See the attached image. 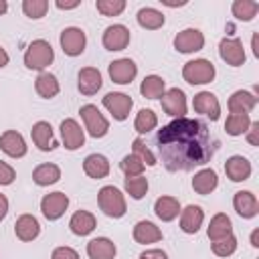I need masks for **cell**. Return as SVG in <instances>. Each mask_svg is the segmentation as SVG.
<instances>
[{
    "label": "cell",
    "mask_w": 259,
    "mask_h": 259,
    "mask_svg": "<svg viewBox=\"0 0 259 259\" xmlns=\"http://www.w3.org/2000/svg\"><path fill=\"white\" fill-rule=\"evenodd\" d=\"M156 125H158V117H156V113L152 109H140L138 111L136 121H134V127H136L138 134H148Z\"/></svg>",
    "instance_id": "cell-37"
},
{
    "label": "cell",
    "mask_w": 259,
    "mask_h": 259,
    "mask_svg": "<svg viewBox=\"0 0 259 259\" xmlns=\"http://www.w3.org/2000/svg\"><path fill=\"white\" fill-rule=\"evenodd\" d=\"M51 259H79V253L71 247H57L51 255Z\"/></svg>",
    "instance_id": "cell-45"
},
{
    "label": "cell",
    "mask_w": 259,
    "mask_h": 259,
    "mask_svg": "<svg viewBox=\"0 0 259 259\" xmlns=\"http://www.w3.org/2000/svg\"><path fill=\"white\" fill-rule=\"evenodd\" d=\"M69 227H71V231H73L75 235L85 237V235H89V233L95 229V217H93L89 210H77V212L71 217Z\"/></svg>",
    "instance_id": "cell-30"
},
{
    "label": "cell",
    "mask_w": 259,
    "mask_h": 259,
    "mask_svg": "<svg viewBox=\"0 0 259 259\" xmlns=\"http://www.w3.org/2000/svg\"><path fill=\"white\" fill-rule=\"evenodd\" d=\"M61 138L67 150H77L85 144V134L81 130V125L75 119H63L61 121Z\"/></svg>",
    "instance_id": "cell-17"
},
{
    "label": "cell",
    "mask_w": 259,
    "mask_h": 259,
    "mask_svg": "<svg viewBox=\"0 0 259 259\" xmlns=\"http://www.w3.org/2000/svg\"><path fill=\"white\" fill-rule=\"evenodd\" d=\"M164 91H166V81L162 77H158V75L144 77V81L140 85V93L144 97H148V99H158V97L164 95Z\"/></svg>",
    "instance_id": "cell-33"
},
{
    "label": "cell",
    "mask_w": 259,
    "mask_h": 259,
    "mask_svg": "<svg viewBox=\"0 0 259 259\" xmlns=\"http://www.w3.org/2000/svg\"><path fill=\"white\" fill-rule=\"evenodd\" d=\"M202 221H204V212L196 204H188L184 210H180V229L188 235L196 233L202 227Z\"/></svg>",
    "instance_id": "cell-21"
},
{
    "label": "cell",
    "mask_w": 259,
    "mask_h": 259,
    "mask_svg": "<svg viewBox=\"0 0 259 259\" xmlns=\"http://www.w3.org/2000/svg\"><path fill=\"white\" fill-rule=\"evenodd\" d=\"M119 168H121V172L125 174V178H130V176H142V172H144V162H142L136 154H127V156L119 162Z\"/></svg>",
    "instance_id": "cell-39"
},
{
    "label": "cell",
    "mask_w": 259,
    "mask_h": 259,
    "mask_svg": "<svg viewBox=\"0 0 259 259\" xmlns=\"http://www.w3.org/2000/svg\"><path fill=\"white\" fill-rule=\"evenodd\" d=\"M154 212H156L158 219H162L166 223L168 221H174L180 214V202L174 196H160L154 202Z\"/></svg>",
    "instance_id": "cell-28"
},
{
    "label": "cell",
    "mask_w": 259,
    "mask_h": 259,
    "mask_svg": "<svg viewBox=\"0 0 259 259\" xmlns=\"http://www.w3.org/2000/svg\"><path fill=\"white\" fill-rule=\"evenodd\" d=\"M231 10H233V16L235 18H239L243 22H249V20L255 18V14L259 10V4L253 2V0H235L233 6H231Z\"/></svg>",
    "instance_id": "cell-36"
},
{
    "label": "cell",
    "mask_w": 259,
    "mask_h": 259,
    "mask_svg": "<svg viewBox=\"0 0 259 259\" xmlns=\"http://www.w3.org/2000/svg\"><path fill=\"white\" fill-rule=\"evenodd\" d=\"M206 235L210 241H219L227 235H233V225H231V219L225 214V212H217L212 219H210V225L206 229Z\"/></svg>",
    "instance_id": "cell-29"
},
{
    "label": "cell",
    "mask_w": 259,
    "mask_h": 259,
    "mask_svg": "<svg viewBox=\"0 0 259 259\" xmlns=\"http://www.w3.org/2000/svg\"><path fill=\"white\" fill-rule=\"evenodd\" d=\"M138 24L142 26V28H148V30H156V28H160V26H164V14L160 12V10H156V8H140L138 10Z\"/></svg>",
    "instance_id": "cell-32"
},
{
    "label": "cell",
    "mask_w": 259,
    "mask_h": 259,
    "mask_svg": "<svg viewBox=\"0 0 259 259\" xmlns=\"http://www.w3.org/2000/svg\"><path fill=\"white\" fill-rule=\"evenodd\" d=\"M249 125H251L249 113H231L225 121V132L229 136H241L249 130Z\"/></svg>",
    "instance_id": "cell-35"
},
{
    "label": "cell",
    "mask_w": 259,
    "mask_h": 259,
    "mask_svg": "<svg viewBox=\"0 0 259 259\" xmlns=\"http://www.w3.org/2000/svg\"><path fill=\"white\" fill-rule=\"evenodd\" d=\"M30 134H32V142H34V146L38 150L51 152V150L57 148V142L53 138V127H51L49 121H36L32 125V130H30Z\"/></svg>",
    "instance_id": "cell-18"
},
{
    "label": "cell",
    "mask_w": 259,
    "mask_h": 259,
    "mask_svg": "<svg viewBox=\"0 0 259 259\" xmlns=\"http://www.w3.org/2000/svg\"><path fill=\"white\" fill-rule=\"evenodd\" d=\"M233 206H235L237 214L243 217V219H253V217H257V212H259L257 196H255L251 190H239V192H235V196H233Z\"/></svg>",
    "instance_id": "cell-16"
},
{
    "label": "cell",
    "mask_w": 259,
    "mask_h": 259,
    "mask_svg": "<svg viewBox=\"0 0 259 259\" xmlns=\"http://www.w3.org/2000/svg\"><path fill=\"white\" fill-rule=\"evenodd\" d=\"M67 206H69V196L65 192H51V194H45L40 200V210L49 221L61 219Z\"/></svg>",
    "instance_id": "cell-8"
},
{
    "label": "cell",
    "mask_w": 259,
    "mask_h": 259,
    "mask_svg": "<svg viewBox=\"0 0 259 259\" xmlns=\"http://www.w3.org/2000/svg\"><path fill=\"white\" fill-rule=\"evenodd\" d=\"M255 105H257V97L249 91H243V89L235 91L229 97V111L231 113H249L255 109Z\"/></svg>",
    "instance_id": "cell-25"
},
{
    "label": "cell",
    "mask_w": 259,
    "mask_h": 259,
    "mask_svg": "<svg viewBox=\"0 0 259 259\" xmlns=\"http://www.w3.org/2000/svg\"><path fill=\"white\" fill-rule=\"evenodd\" d=\"M247 140H249L251 146L259 144V121H251V125L247 130Z\"/></svg>",
    "instance_id": "cell-46"
},
{
    "label": "cell",
    "mask_w": 259,
    "mask_h": 259,
    "mask_svg": "<svg viewBox=\"0 0 259 259\" xmlns=\"http://www.w3.org/2000/svg\"><path fill=\"white\" fill-rule=\"evenodd\" d=\"M97 12H101L103 16H117L123 12L125 8V0H97L95 2Z\"/></svg>",
    "instance_id": "cell-41"
},
{
    "label": "cell",
    "mask_w": 259,
    "mask_h": 259,
    "mask_svg": "<svg viewBox=\"0 0 259 259\" xmlns=\"http://www.w3.org/2000/svg\"><path fill=\"white\" fill-rule=\"evenodd\" d=\"M6 212H8V198L4 194H0V221L6 217Z\"/></svg>",
    "instance_id": "cell-49"
},
{
    "label": "cell",
    "mask_w": 259,
    "mask_h": 259,
    "mask_svg": "<svg viewBox=\"0 0 259 259\" xmlns=\"http://www.w3.org/2000/svg\"><path fill=\"white\" fill-rule=\"evenodd\" d=\"M132 150H134V154L144 162V166H156L158 162H156V156L150 152V148L140 140V138H136L134 142H132Z\"/></svg>",
    "instance_id": "cell-43"
},
{
    "label": "cell",
    "mask_w": 259,
    "mask_h": 259,
    "mask_svg": "<svg viewBox=\"0 0 259 259\" xmlns=\"http://www.w3.org/2000/svg\"><path fill=\"white\" fill-rule=\"evenodd\" d=\"M219 184V178H217V172L210 170V168H202L194 174L192 178V188L194 192L198 194H210Z\"/></svg>",
    "instance_id": "cell-27"
},
{
    "label": "cell",
    "mask_w": 259,
    "mask_h": 259,
    "mask_svg": "<svg viewBox=\"0 0 259 259\" xmlns=\"http://www.w3.org/2000/svg\"><path fill=\"white\" fill-rule=\"evenodd\" d=\"M97 204L103 210V214L111 217V219H119L125 214L127 206H125V198L121 194L119 188L115 186H103L97 192Z\"/></svg>",
    "instance_id": "cell-3"
},
{
    "label": "cell",
    "mask_w": 259,
    "mask_h": 259,
    "mask_svg": "<svg viewBox=\"0 0 259 259\" xmlns=\"http://www.w3.org/2000/svg\"><path fill=\"white\" fill-rule=\"evenodd\" d=\"M204 47V34L198 28H184L174 36V49L178 53H196Z\"/></svg>",
    "instance_id": "cell-9"
},
{
    "label": "cell",
    "mask_w": 259,
    "mask_h": 259,
    "mask_svg": "<svg viewBox=\"0 0 259 259\" xmlns=\"http://www.w3.org/2000/svg\"><path fill=\"white\" fill-rule=\"evenodd\" d=\"M6 65H8V53L0 47V69H2V67H6Z\"/></svg>",
    "instance_id": "cell-50"
},
{
    "label": "cell",
    "mask_w": 259,
    "mask_h": 259,
    "mask_svg": "<svg viewBox=\"0 0 259 259\" xmlns=\"http://www.w3.org/2000/svg\"><path fill=\"white\" fill-rule=\"evenodd\" d=\"M55 4H57V8H61V10H71V8H77V6H79V0H73V2H65V0H57Z\"/></svg>",
    "instance_id": "cell-48"
},
{
    "label": "cell",
    "mask_w": 259,
    "mask_h": 259,
    "mask_svg": "<svg viewBox=\"0 0 259 259\" xmlns=\"http://www.w3.org/2000/svg\"><path fill=\"white\" fill-rule=\"evenodd\" d=\"M85 42H87V36L81 28L77 26H69L61 32V49L65 55L69 57H77L85 51Z\"/></svg>",
    "instance_id": "cell-6"
},
{
    "label": "cell",
    "mask_w": 259,
    "mask_h": 259,
    "mask_svg": "<svg viewBox=\"0 0 259 259\" xmlns=\"http://www.w3.org/2000/svg\"><path fill=\"white\" fill-rule=\"evenodd\" d=\"M6 8H8V4H6L4 0H0V14H4V12H6Z\"/></svg>",
    "instance_id": "cell-53"
},
{
    "label": "cell",
    "mask_w": 259,
    "mask_h": 259,
    "mask_svg": "<svg viewBox=\"0 0 259 259\" xmlns=\"http://www.w3.org/2000/svg\"><path fill=\"white\" fill-rule=\"evenodd\" d=\"M251 245H253V247H259V229H255V231L251 233Z\"/></svg>",
    "instance_id": "cell-51"
},
{
    "label": "cell",
    "mask_w": 259,
    "mask_h": 259,
    "mask_svg": "<svg viewBox=\"0 0 259 259\" xmlns=\"http://www.w3.org/2000/svg\"><path fill=\"white\" fill-rule=\"evenodd\" d=\"M79 113H81V119H83V123H85V130L89 132L91 138H103V136L107 134L109 121L101 115V111H99L95 105L87 103V105H83V107L79 109Z\"/></svg>",
    "instance_id": "cell-5"
},
{
    "label": "cell",
    "mask_w": 259,
    "mask_h": 259,
    "mask_svg": "<svg viewBox=\"0 0 259 259\" xmlns=\"http://www.w3.org/2000/svg\"><path fill=\"white\" fill-rule=\"evenodd\" d=\"M225 172L233 182H243L251 176V162L245 156H231L225 162Z\"/></svg>",
    "instance_id": "cell-19"
},
{
    "label": "cell",
    "mask_w": 259,
    "mask_h": 259,
    "mask_svg": "<svg viewBox=\"0 0 259 259\" xmlns=\"http://www.w3.org/2000/svg\"><path fill=\"white\" fill-rule=\"evenodd\" d=\"M59 178H61V170H59L57 164H40V166H36L34 172H32V180H34L38 186L55 184Z\"/></svg>",
    "instance_id": "cell-34"
},
{
    "label": "cell",
    "mask_w": 259,
    "mask_h": 259,
    "mask_svg": "<svg viewBox=\"0 0 259 259\" xmlns=\"http://www.w3.org/2000/svg\"><path fill=\"white\" fill-rule=\"evenodd\" d=\"M162 99V109L170 115V117H184L186 115V95L182 89L178 87H172L168 91H164V95L160 97Z\"/></svg>",
    "instance_id": "cell-7"
},
{
    "label": "cell",
    "mask_w": 259,
    "mask_h": 259,
    "mask_svg": "<svg viewBox=\"0 0 259 259\" xmlns=\"http://www.w3.org/2000/svg\"><path fill=\"white\" fill-rule=\"evenodd\" d=\"M55 59V51L51 47V42L38 38V40H32L24 53V65L32 71H42L47 69Z\"/></svg>",
    "instance_id": "cell-2"
},
{
    "label": "cell",
    "mask_w": 259,
    "mask_h": 259,
    "mask_svg": "<svg viewBox=\"0 0 259 259\" xmlns=\"http://www.w3.org/2000/svg\"><path fill=\"white\" fill-rule=\"evenodd\" d=\"M182 77L190 85H204L214 79V65L208 59H192L182 67Z\"/></svg>",
    "instance_id": "cell-4"
},
{
    "label": "cell",
    "mask_w": 259,
    "mask_h": 259,
    "mask_svg": "<svg viewBox=\"0 0 259 259\" xmlns=\"http://www.w3.org/2000/svg\"><path fill=\"white\" fill-rule=\"evenodd\" d=\"M253 53H255V57H259V49H257V34H253Z\"/></svg>",
    "instance_id": "cell-52"
},
{
    "label": "cell",
    "mask_w": 259,
    "mask_h": 259,
    "mask_svg": "<svg viewBox=\"0 0 259 259\" xmlns=\"http://www.w3.org/2000/svg\"><path fill=\"white\" fill-rule=\"evenodd\" d=\"M219 55L231 67H241L245 63V59H247L243 42L239 38H223L221 45H219Z\"/></svg>",
    "instance_id": "cell-11"
},
{
    "label": "cell",
    "mask_w": 259,
    "mask_h": 259,
    "mask_svg": "<svg viewBox=\"0 0 259 259\" xmlns=\"http://www.w3.org/2000/svg\"><path fill=\"white\" fill-rule=\"evenodd\" d=\"M107 71H109V77H111L113 83L127 85V83L134 81V77L138 73V67H136V63L132 59H117V61H111L109 63Z\"/></svg>",
    "instance_id": "cell-13"
},
{
    "label": "cell",
    "mask_w": 259,
    "mask_h": 259,
    "mask_svg": "<svg viewBox=\"0 0 259 259\" xmlns=\"http://www.w3.org/2000/svg\"><path fill=\"white\" fill-rule=\"evenodd\" d=\"M158 150L168 170H192L212 156L208 127L198 119H174L158 132Z\"/></svg>",
    "instance_id": "cell-1"
},
{
    "label": "cell",
    "mask_w": 259,
    "mask_h": 259,
    "mask_svg": "<svg viewBox=\"0 0 259 259\" xmlns=\"http://www.w3.org/2000/svg\"><path fill=\"white\" fill-rule=\"evenodd\" d=\"M132 105H134L132 97L125 95V93H107V95L103 97V107H105V109L113 115V119H117V121L127 119Z\"/></svg>",
    "instance_id": "cell-10"
},
{
    "label": "cell",
    "mask_w": 259,
    "mask_h": 259,
    "mask_svg": "<svg viewBox=\"0 0 259 259\" xmlns=\"http://www.w3.org/2000/svg\"><path fill=\"white\" fill-rule=\"evenodd\" d=\"M162 239V231L150 223V221H140L136 223L134 227V241L140 243V245H150V243H156Z\"/></svg>",
    "instance_id": "cell-26"
},
{
    "label": "cell",
    "mask_w": 259,
    "mask_h": 259,
    "mask_svg": "<svg viewBox=\"0 0 259 259\" xmlns=\"http://www.w3.org/2000/svg\"><path fill=\"white\" fill-rule=\"evenodd\" d=\"M14 233H16V237L20 241L28 243V241H34L38 237L40 225H38V221L32 214H20L16 219V223H14Z\"/></svg>",
    "instance_id": "cell-20"
},
{
    "label": "cell",
    "mask_w": 259,
    "mask_h": 259,
    "mask_svg": "<svg viewBox=\"0 0 259 259\" xmlns=\"http://www.w3.org/2000/svg\"><path fill=\"white\" fill-rule=\"evenodd\" d=\"M117 253L115 243L107 237H97L87 243V255L89 259H113Z\"/></svg>",
    "instance_id": "cell-22"
},
{
    "label": "cell",
    "mask_w": 259,
    "mask_h": 259,
    "mask_svg": "<svg viewBox=\"0 0 259 259\" xmlns=\"http://www.w3.org/2000/svg\"><path fill=\"white\" fill-rule=\"evenodd\" d=\"M192 107H194L196 113L206 115L210 121H217L219 115H221V103H219L217 95L210 93V91H200V93H196L194 99H192Z\"/></svg>",
    "instance_id": "cell-12"
},
{
    "label": "cell",
    "mask_w": 259,
    "mask_h": 259,
    "mask_svg": "<svg viewBox=\"0 0 259 259\" xmlns=\"http://www.w3.org/2000/svg\"><path fill=\"white\" fill-rule=\"evenodd\" d=\"M22 10L28 18H42L49 10V2L47 0H24L22 2Z\"/></svg>",
    "instance_id": "cell-42"
},
{
    "label": "cell",
    "mask_w": 259,
    "mask_h": 259,
    "mask_svg": "<svg viewBox=\"0 0 259 259\" xmlns=\"http://www.w3.org/2000/svg\"><path fill=\"white\" fill-rule=\"evenodd\" d=\"M130 28L123 24H111L103 32V47L107 51H123L130 45Z\"/></svg>",
    "instance_id": "cell-14"
},
{
    "label": "cell",
    "mask_w": 259,
    "mask_h": 259,
    "mask_svg": "<svg viewBox=\"0 0 259 259\" xmlns=\"http://www.w3.org/2000/svg\"><path fill=\"white\" fill-rule=\"evenodd\" d=\"M140 259H168V255L162 249H148L140 255Z\"/></svg>",
    "instance_id": "cell-47"
},
{
    "label": "cell",
    "mask_w": 259,
    "mask_h": 259,
    "mask_svg": "<svg viewBox=\"0 0 259 259\" xmlns=\"http://www.w3.org/2000/svg\"><path fill=\"white\" fill-rule=\"evenodd\" d=\"M79 91L83 95H93L101 89V73L95 67H85L79 71Z\"/></svg>",
    "instance_id": "cell-23"
},
{
    "label": "cell",
    "mask_w": 259,
    "mask_h": 259,
    "mask_svg": "<svg viewBox=\"0 0 259 259\" xmlns=\"http://www.w3.org/2000/svg\"><path fill=\"white\" fill-rule=\"evenodd\" d=\"M83 170L89 178H95V180H101L109 174V162L105 156L101 154H89L85 160H83Z\"/></svg>",
    "instance_id": "cell-24"
},
{
    "label": "cell",
    "mask_w": 259,
    "mask_h": 259,
    "mask_svg": "<svg viewBox=\"0 0 259 259\" xmlns=\"http://www.w3.org/2000/svg\"><path fill=\"white\" fill-rule=\"evenodd\" d=\"M0 150L10 158H22L26 154V142L16 130H6L0 136Z\"/></svg>",
    "instance_id": "cell-15"
},
{
    "label": "cell",
    "mask_w": 259,
    "mask_h": 259,
    "mask_svg": "<svg viewBox=\"0 0 259 259\" xmlns=\"http://www.w3.org/2000/svg\"><path fill=\"white\" fill-rule=\"evenodd\" d=\"M14 178H16L14 168H12L10 164H6V162H2V160H0V184H2V186L12 184V182H14Z\"/></svg>",
    "instance_id": "cell-44"
},
{
    "label": "cell",
    "mask_w": 259,
    "mask_h": 259,
    "mask_svg": "<svg viewBox=\"0 0 259 259\" xmlns=\"http://www.w3.org/2000/svg\"><path fill=\"white\" fill-rule=\"evenodd\" d=\"M34 89H36V93H38L40 97L51 99V97H55V95L59 93V81H57V77H55L53 73L42 71V73L36 77V81H34Z\"/></svg>",
    "instance_id": "cell-31"
},
{
    "label": "cell",
    "mask_w": 259,
    "mask_h": 259,
    "mask_svg": "<svg viewBox=\"0 0 259 259\" xmlns=\"http://www.w3.org/2000/svg\"><path fill=\"white\" fill-rule=\"evenodd\" d=\"M237 251V239L233 235H227L219 241H212V253L219 257H229Z\"/></svg>",
    "instance_id": "cell-40"
},
{
    "label": "cell",
    "mask_w": 259,
    "mask_h": 259,
    "mask_svg": "<svg viewBox=\"0 0 259 259\" xmlns=\"http://www.w3.org/2000/svg\"><path fill=\"white\" fill-rule=\"evenodd\" d=\"M125 192L134 200L144 198L146 192H148V178L146 176H130V178H125Z\"/></svg>",
    "instance_id": "cell-38"
}]
</instances>
